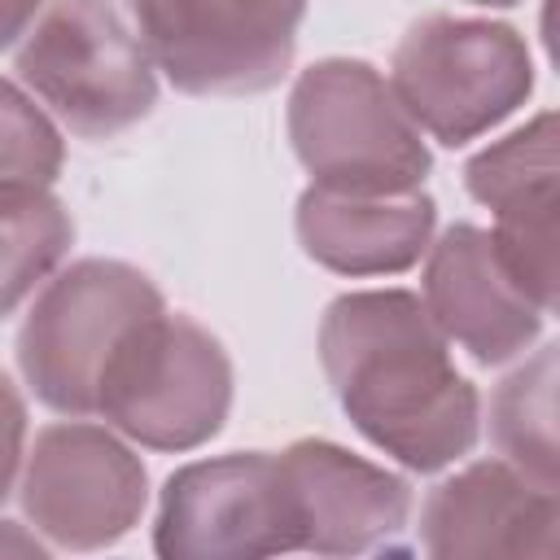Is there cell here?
Returning <instances> with one entry per match:
<instances>
[{"mask_svg":"<svg viewBox=\"0 0 560 560\" xmlns=\"http://www.w3.org/2000/svg\"><path fill=\"white\" fill-rule=\"evenodd\" d=\"M298 551L363 556L389 547L411 516V486L328 438H298L276 451Z\"/></svg>","mask_w":560,"mask_h":560,"instance_id":"obj_10","label":"cell"},{"mask_svg":"<svg viewBox=\"0 0 560 560\" xmlns=\"http://www.w3.org/2000/svg\"><path fill=\"white\" fill-rule=\"evenodd\" d=\"M556 109H542L464 166L468 197L494 210V249L547 315L556 311Z\"/></svg>","mask_w":560,"mask_h":560,"instance_id":"obj_12","label":"cell"},{"mask_svg":"<svg viewBox=\"0 0 560 560\" xmlns=\"http://www.w3.org/2000/svg\"><path fill=\"white\" fill-rule=\"evenodd\" d=\"M162 289L122 258H79L39 284L18 328V368L31 394L61 416H96V385L118 341L153 311Z\"/></svg>","mask_w":560,"mask_h":560,"instance_id":"obj_6","label":"cell"},{"mask_svg":"<svg viewBox=\"0 0 560 560\" xmlns=\"http://www.w3.org/2000/svg\"><path fill=\"white\" fill-rule=\"evenodd\" d=\"M44 4L48 0H0V52L13 48L35 26V18L44 13Z\"/></svg>","mask_w":560,"mask_h":560,"instance_id":"obj_19","label":"cell"},{"mask_svg":"<svg viewBox=\"0 0 560 560\" xmlns=\"http://www.w3.org/2000/svg\"><path fill=\"white\" fill-rule=\"evenodd\" d=\"M61 162L66 140L48 109L13 79H0V184L48 188L61 175Z\"/></svg>","mask_w":560,"mask_h":560,"instance_id":"obj_17","label":"cell"},{"mask_svg":"<svg viewBox=\"0 0 560 560\" xmlns=\"http://www.w3.org/2000/svg\"><path fill=\"white\" fill-rule=\"evenodd\" d=\"M74 219L39 184H0V319L13 315L70 254Z\"/></svg>","mask_w":560,"mask_h":560,"instance_id":"obj_15","label":"cell"},{"mask_svg":"<svg viewBox=\"0 0 560 560\" xmlns=\"http://www.w3.org/2000/svg\"><path fill=\"white\" fill-rule=\"evenodd\" d=\"M385 79L420 136L459 149L529 101L534 57L508 22L429 13L407 26Z\"/></svg>","mask_w":560,"mask_h":560,"instance_id":"obj_5","label":"cell"},{"mask_svg":"<svg viewBox=\"0 0 560 560\" xmlns=\"http://www.w3.org/2000/svg\"><path fill=\"white\" fill-rule=\"evenodd\" d=\"M0 556H48V542L31 529H22V525H13V521H0Z\"/></svg>","mask_w":560,"mask_h":560,"instance_id":"obj_20","label":"cell"},{"mask_svg":"<svg viewBox=\"0 0 560 560\" xmlns=\"http://www.w3.org/2000/svg\"><path fill=\"white\" fill-rule=\"evenodd\" d=\"M13 70L83 140H109L158 105V66L109 0H48Z\"/></svg>","mask_w":560,"mask_h":560,"instance_id":"obj_4","label":"cell"},{"mask_svg":"<svg viewBox=\"0 0 560 560\" xmlns=\"http://www.w3.org/2000/svg\"><path fill=\"white\" fill-rule=\"evenodd\" d=\"M468 4H486V9H512V4H521V0H468Z\"/></svg>","mask_w":560,"mask_h":560,"instance_id":"obj_21","label":"cell"},{"mask_svg":"<svg viewBox=\"0 0 560 560\" xmlns=\"http://www.w3.org/2000/svg\"><path fill=\"white\" fill-rule=\"evenodd\" d=\"M153 551L166 560H258L298 551L280 459L232 451L175 468L158 499Z\"/></svg>","mask_w":560,"mask_h":560,"instance_id":"obj_9","label":"cell"},{"mask_svg":"<svg viewBox=\"0 0 560 560\" xmlns=\"http://www.w3.org/2000/svg\"><path fill=\"white\" fill-rule=\"evenodd\" d=\"M22 459H26V402L9 381V372L0 368V503L18 486Z\"/></svg>","mask_w":560,"mask_h":560,"instance_id":"obj_18","label":"cell"},{"mask_svg":"<svg viewBox=\"0 0 560 560\" xmlns=\"http://www.w3.org/2000/svg\"><path fill=\"white\" fill-rule=\"evenodd\" d=\"M18 499L48 547L101 551L140 525L149 472L122 433L70 416L35 433L18 472Z\"/></svg>","mask_w":560,"mask_h":560,"instance_id":"obj_8","label":"cell"},{"mask_svg":"<svg viewBox=\"0 0 560 560\" xmlns=\"http://www.w3.org/2000/svg\"><path fill=\"white\" fill-rule=\"evenodd\" d=\"M232 407V359L223 341L179 311L144 315L109 354L96 416L149 451L206 446Z\"/></svg>","mask_w":560,"mask_h":560,"instance_id":"obj_3","label":"cell"},{"mask_svg":"<svg viewBox=\"0 0 560 560\" xmlns=\"http://www.w3.org/2000/svg\"><path fill=\"white\" fill-rule=\"evenodd\" d=\"M420 289V302L442 337L468 350L481 368L521 359L542 337L547 311L508 271L490 228L451 223L438 241H429Z\"/></svg>","mask_w":560,"mask_h":560,"instance_id":"obj_11","label":"cell"},{"mask_svg":"<svg viewBox=\"0 0 560 560\" xmlns=\"http://www.w3.org/2000/svg\"><path fill=\"white\" fill-rule=\"evenodd\" d=\"M560 503L508 459H477L438 481L420 503V551L433 560H490V556H556Z\"/></svg>","mask_w":560,"mask_h":560,"instance_id":"obj_13","label":"cell"},{"mask_svg":"<svg viewBox=\"0 0 560 560\" xmlns=\"http://www.w3.org/2000/svg\"><path fill=\"white\" fill-rule=\"evenodd\" d=\"M289 144L311 184L354 192L420 188L433 158L389 79L359 57H324L293 79Z\"/></svg>","mask_w":560,"mask_h":560,"instance_id":"obj_2","label":"cell"},{"mask_svg":"<svg viewBox=\"0 0 560 560\" xmlns=\"http://www.w3.org/2000/svg\"><path fill=\"white\" fill-rule=\"evenodd\" d=\"M490 438L499 459L525 477L560 490V451H556V346H538L503 385L490 394Z\"/></svg>","mask_w":560,"mask_h":560,"instance_id":"obj_16","label":"cell"},{"mask_svg":"<svg viewBox=\"0 0 560 560\" xmlns=\"http://www.w3.org/2000/svg\"><path fill=\"white\" fill-rule=\"evenodd\" d=\"M319 363L350 424L411 472L464 459L481 433V394L455 372L451 341L407 289H354L319 319Z\"/></svg>","mask_w":560,"mask_h":560,"instance_id":"obj_1","label":"cell"},{"mask_svg":"<svg viewBox=\"0 0 560 560\" xmlns=\"http://www.w3.org/2000/svg\"><path fill=\"white\" fill-rule=\"evenodd\" d=\"M293 228L302 254L337 276H398L424 258L438 206L424 188L354 192L311 184L298 197Z\"/></svg>","mask_w":560,"mask_h":560,"instance_id":"obj_14","label":"cell"},{"mask_svg":"<svg viewBox=\"0 0 560 560\" xmlns=\"http://www.w3.org/2000/svg\"><path fill=\"white\" fill-rule=\"evenodd\" d=\"M149 61L188 96H258L298 52L306 0H127Z\"/></svg>","mask_w":560,"mask_h":560,"instance_id":"obj_7","label":"cell"}]
</instances>
